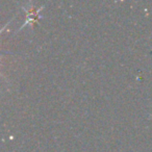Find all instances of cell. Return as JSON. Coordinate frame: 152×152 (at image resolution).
I'll use <instances>...</instances> for the list:
<instances>
[{
    "instance_id": "6da1fadb",
    "label": "cell",
    "mask_w": 152,
    "mask_h": 152,
    "mask_svg": "<svg viewBox=\"0 0 152 152\" xmlns=\"http://www.w3.org/2000/svg\"><path fill=\"white\" fill-rule=\"evenodd\" d=\"M43 7H39L38 10H36L34 7V5H31L30 7H24V11L27 13V19H26V21L24 22V24H23V26H22L21 28H23L24 26H26L28 23H30V24H34L37 21L39 20V18H40V16H39V12L42 10Z\"/></svg>"
}]
</instances>
